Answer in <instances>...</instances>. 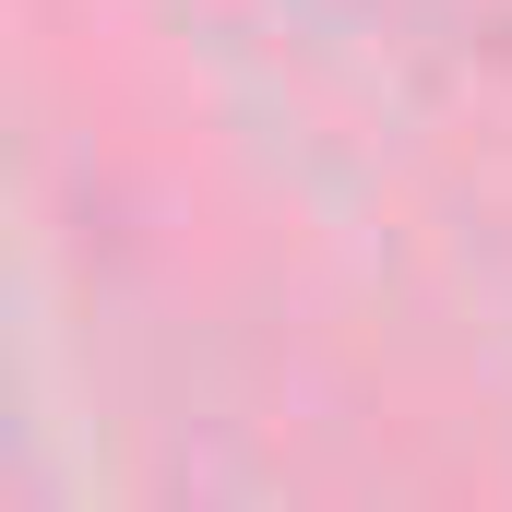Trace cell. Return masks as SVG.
I'll return each mask as SVG.
<instances>
[]
</instances>
